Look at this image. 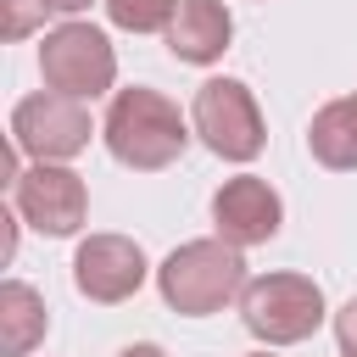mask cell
Segmentation results:
<instances>
[{
  "label": "cell",
  "instance_id": "cell-14",
  "mask_svg": "<svg viewBox=\"0 0 357 357\" xmlns=\"http://www.w3.org/2000/svg\"><path fill=\"white\" fill-rule=\"evenodd\" d=\"M335 346H340V357H357V296L335 312Z\"/></svg>",
  "mask_w": 357,
  "mask_h": 357
},
{
  "label": "cell",
  "instance_id": "cell-10",
  "mask_svg": "<svg viewBox=\"0 0 357 357\" xmlns=\"http://www.w3.org/2000/svg\"><path fill=\"white\" fill-rule=\"evenodd\" d=\"M162 39H167L173 61L212 67V61H223V50L234 39V17H229L223 0H178V11H173Z\"/></svg>",
  "mask_w": 357,
  "mask_h": 357
},
{
  "label": "cell",
  "instance_id": "cell-16",
  "mask_svg": "<svg viewBox=\"0 0 357 357\" xmlns=\"http://www.w3.org/2000/svg\"><path fill=\"white\" fill-rule=\"evenodd\" d=\"M117 357H167V351H162L156 340H134V346H123Z\"/></svg>",
  "mask_w": 357,
  "mask_h": 357
},
{
  "label": "cell",
  "instance_id": "cell-4",
  "mask_svg": "<svg viewBox=\"0 0 357 357\" xmlns=\"http://www.w3.org/2000/svg\"><path fill=\"white\" fill-rule=\"evenodd\" d=\"M190 128L201 134V145L223 162H257L262 145H268V123H262V106L251 95L245 78H206L190 100Z\"/></svg>",
  "mask_w": 357,
  "mask_h": 357
},
{
  "label": "cell",
  "instance_id": "cell-13",
  "mask_svg": "<svg viewBox=\"0 0 357 357\" xmlns=\"http://www.w3.org/2000/svg\"><path fill=\"white\" fill-rule=\"evenodd\" d=\"M173 11H178V0H106L112 28H123V33H167Z\"/></svg>",
  "mask_w": 357,
  "mask_h": 357
},
{
  "label": "cell",
  "instance_id": "cell-15",
  "mask_svg": "<svg viewBox=\"0 0 357 357\" xmlns=\"http://www.w3.org/2000/svg\"><path fill=\"white\" fill-rule=\"evenodd\" d=\"M33 6H39L45 17H78V11L89 6V0H33Z\"/></svg>",
  "mask_w": 357,
  "mask_h": 357
},
{
  "label": "cell",
  "instance_id": "cell-1",
  "mask_svg": "<svg viewBox=\"0 0 357 357\" xmlns=\"http://www.w3.org/2000/svg\"><path fill=\"white\" fill-rule=\"evenodd\" d=\"M190 117L178 112V100H167L162 89L151 84H134V89H117L106 117H100V139L112 151V162L134 167V173H162L184 156L190 145Z\"/></svg>",
  "mask_w": 357,
  "mask_h": 357
},
{
  "label": "cell",
  "instance_id": "cell-11",
  "mask_svg": "<svg viewBox=\"0 0 357 357\" xmlns=\"http://www.w3.org/2000/svg\"><path fill=\"white\" fill-rule=\"evenodd\" d=\"M307 151L312 162H324L329 173H351L357 167V95L324 100L307 123Z\"/></svg>",
  "mask_w": 357,
  "mask_h": 357
},
{
  "label": "cell",
  "instance_id": "cell-5",
  "mask_svg": "<svg viewBox=\"0 0 357 357\" xmlns=\"http://www.w3.org/2000/svg\"><path fill=\"white\" fill-rule=\"evenodd\" d=\"M39 78H45V89L95 100V95H106L117 84V50H112V39L95 22L61 17L39 39Z\"/></svg>",
  "mask_w": 357,
  "mask_h": 357
},
{
  "label": "cell",
  "instance_id": "cell-17",
  "mask_svg": "<svg viewBox=\"0 0 357 357\" xmlns=\"http://www.w3.org/2000/svg\"><path fill=\"white\" fill-rule=\"evenodd\" d=\"M245 357H273V351H245Z\"/></svg>",
  "mask_w": 357,
  "mask_h": 357
},
{
  "label": "cell",
  "instance_id": "cell-6",
  "mask_svg": "<svg viewBox=\"0 0 357 357\" xmlns=\"http://www.w3.org/2000/svg\"><path fill=\"white\" fill-rule=\"evenodd\" d=\"M95 134L100 128L89 117V100H78V95L39 89V95H22L11 106V145L28 162H73Z\"/></svg>",
  "mask_w": 357,
  "mask_h": 357
},
{
  "label": "cell",
  "instance_id": "cell-2",
  "mask_svg": "<svg viewBox=\"0 0 357 357\" xmlns=\"http://www.w3.org/2000/svg\"><path fill=\"white\" fill-rule=\"evenodd\" d=\"M245 279H251L245 273V251L229 245V240H218V234L173 245L162 257V268H156V290H162V301L178 318H212V312H223L229 301H240Z\"/></svg>",
  "mask_w": 357,
  "mask_h": 357
},
{
  "label": "cell",
  "instance_id": "cell-18",
  "mask_svg": "<svg viewBox=\"0 0 357 357\" xmlns=\"http://www.w3.org/2000/svg\"><path fill=\"white\" fill-rule=\"evenodd\" d=\"M351 95H357V89H351Z\"/></svg>",
  "mask_w": 357,
  "mask_h": 357
},
{
  "label": "cell",
  "instance_id": "cell-7",
  "mask_svg": "<svg viewBox=\"0 0 357 357\" xmlns=\"http://www.w3.org/2000/svg\"><path fill=\"white\" fill-rule=\"evenodd\" d=\"M11 206L22 212L28 229H39L50 240H67L89 218V190L67 162H28V167L11 173Z\"/></svg>",
  "mask_w": 357,
  "mask_h": 357
},
{
  "label": "cell",
  "instance_id": "cell-9",
  "mask_svg": "<svg viewBox=\"0 0 357 357\" xmlns=\"http://www.w3.org/2000/svg\"><path fill=\"white\" fill-rule=\"evenodd\" d=\"M279 223H284V201H279V190L268 178L234 173V178L218 184V195H212V229H218V240L251 251V245H268L279 234Z\"/></svg>",
  "mask_w": 357,
  "mask_h": 357
},
{
  "label": "cell",
  "instance_id": "cell-8",
  "mask_svg": "<svg viewBox=\"0 0 357 357\" xmlns=\"http://www.w3.org/2000/svg\"><path fill=\"white\" fill-rule=\"evenodd\" d=\"M145 273H151V262H145L139 240H128V234H84L73 251V284L95 307H123L128 296H139Z\"/></svg>",
  "mask_w": 357,
  "mask_h": 357
},
{
  "label": "cell",
  "instance_id": "cell-12",
  "mask_svg": "<svg viewBox=\"0 0 357 357\" xmlns=\"http://www.w3.org/2000/svg\"><path fill=\"white\" fill-rule=\"evenodd\" d=\"M45 335H50L45 296H39L28 279H6V284H0V351H6V357H28Z\"/></svg>",
  "mask_w": 357,
  "mask_h": 357
},
{
  "label": "cell",
  "instance_id": "cell-3",
  "mask_svg": "<svg viewBox=\"0 0 357 357\" xmlns=\"http://www.w3.org/2000/svg\"><path fill=\"white\" fill-rule=\"evenodd\" d=\"M324 284L312 273H257L240 290V324L262 346H301L324 329Z\"/></svg>",
  "mask_w": 357,
  "mask_h": 357
}]
</instances>
